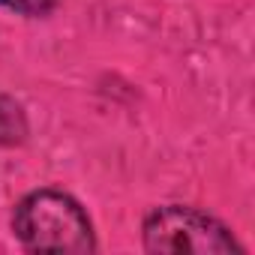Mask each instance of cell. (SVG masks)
<instances>
[{
  "label": "cell",
  "instance_id": "cell-1",
  "mask_svg": "<svg viewBox=\"0 0 255 255\" xmlns=\"http://www.w3.org/2000/svg\"><path fill=\"white\" fill-rule=\"evenodd\" d=\"M18 240L33 252H93V228L75 198L57 189L30 192L12 216Z\"/></svg>",
  "mask_w": 255,
  "mask_h": 255
},
{
  "label": "cell",
  "instance_id": "cell-2",
  "mask_svg": "<svg viewBox=\"0 0 255 255\" xmlns=\"http://www.w3.org/2000/svg\"><path fill=\"white\" fill-rule=\"evenodd\" d=\"M144 246L150 252H240L237 240L213 216L192 207H159L144 219Z\"/></svg>",
  "mask_w": 255,
  "mask_h": 255
},
{
  "label": "cell",
  "instance_id": "cell-3",
  "mask_svg": "<svg viewBox=\"0 0 255 255\" xmlns=\"http://www.w3.org/2000/svg\"><path fill=\"white\" fill-rule=\"evenodd\" d=\"M3 6H9L12 12H21V15H45L57 0H0Z\"/></svg>",
  "mask_w": 255,
  "mask_h": 255
}]
</instances>
